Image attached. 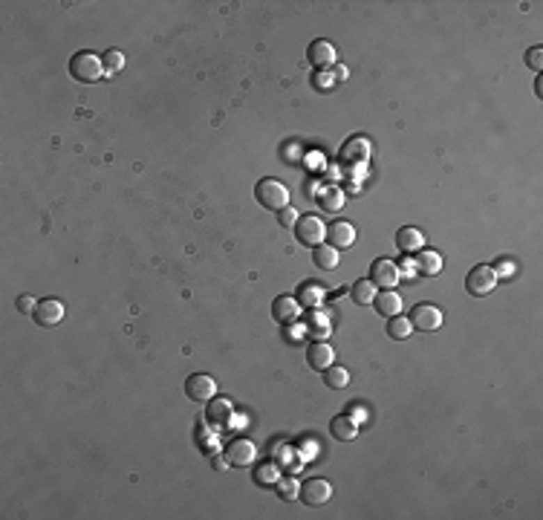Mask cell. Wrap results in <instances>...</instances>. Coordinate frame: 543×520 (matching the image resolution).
I'll list each match as a JSON object with an SVG mask.
<instances>
[{
    "label": "cell",
    "instance_id": "6da1fadb",
    "mask_svg": "<svg viewBox=\"0 0 543 520\" xmlns=\"http://www.w3.org/2000/svg\"><path fill=\"white\" fill-rule=\"evenodd\" d=\"M255 197H258V203H260L263 208H269V211H283V208L289 205V188H286L283 182H278V180L266 177V180H260V182L255 185Z\"/></svg>",
    "mask_w": 543,
    "mask_h": 520
},
{
    "label": "cell",
    "instance_id": "7a4b0ae2",
    "mask_svg": "<svg viewBox=\"0 0 543 520\" xmlns=\"http://www.w3.org/2000/svg\"><path fill=\"white\" fill-rule=\"evenodd\" d=\"M70 75L75 81H99L104 75V67H102V58L93 55V52H75L70 58Z\"/></svg>",
    "mask_w": 543,
    "mask_h": 520
},
{
    "label": "cell",
    "instance_id": "3957f363",
    "mask_svg": "<svg viewBox=\"0 0 543 520\" xmlns=\"http://www.w3.org/2000/svg\"><path fill=\"white\" fill-rule=\"evenodd\" d=\"M497 269L491 266H474L469 275H465V289H469V295L474 298H486L489 292H494V286H497Z\"/></svg>",
    "mask_w": 543,
    "mask_h": 520
},
{
    "label": "cell",
    "instance_id": "277c9868",
    "mask_svg": "<svg viewBox=\"0 0 543 520\" xmlns=\"http://www.w3.org/2000/svg\"><path fill=\"white\" fill-rule=\"evenodd\" d=\"M338 159H341L344 168H350V171L353 168H364L367 159H370V139H367V136H350L344 142Z\"/></svg>",
    "mask_w": 543,
    "mask_h": 520
},
{
    "label": "cell",
    "instance_id": "5b68a950",
    "mask_svg": "<svg viewBox=\"0 0 543 520\" xmlns=\"http://www.w3.org/2000/svg\"><path fill=\"white\" fill-rule=\"evenodd\" d=\"M295 237L304 243V246H321L326 243V226L321 223V217L315 214H301L298 223H295Z\"/></svg>",
    "mask_w": 543,
    "mask_h": 520
},
{
    "label": "cell",
    "instance_id": "8992f818",
    "mask_svg": "<svg viewBox=\"0 0 543 520\" xmlns=\"http://www.w3.org/2000/svg\"><path fill=\"white\" fill-rule=\"evenodd\" d=\"M407 321H411V326H414V330H419V333H434V330H439V326H442V313L436 310L434 304H416Z\"/></svg>",
    "mask_w": 543,
    "mask_h": 520
},
{
    "label": "cell",
    "instance_id": "52a82bcc",
    "mask_svg": "<svg viewBox=\"0 0 543 520\" xmlns=\"http://www.w3.org/2000/svg\"><path fill=\"white\" fill-rule=\"evenodd\" d=\"M399 266L391 260V258H379L370 263V283L373 286H381V289H396L399 283Z\"/></svg>",
    "mask_w": 543,
    "mask_h": 520
},
{
    "label": "cell",
    "instance_id": "ba28073f",
    "mask_svg": "<svg viewBox=\"0 0 543 520\" xmlns=\"http://www.w3.org/2000/svg\"><path fill=\"white\" fill-rule=\"evenodd\" d=\"M185 396L191 402H208L217 396V381L205 373H194L185 379Z\"/></svg>",
    "mask_w": 543,
    "mask_h": 520
},
{
    "label": "cell",
    "instance_id": "9c48e42d",
    "mask_svg": "<svg viewBox=\"0 0 543 520\" xmlns=\"http://www.w3.org/2000/svg\"><path fill=\"white\" fill-rule=\"evenodd\" d=\"M231 416H235V413H231V402L228 399H208L205 402V422H208V425L211 428H214V431H223V428H228L231 425Z\"/></svg>",
    "mask_w": 543,
    "mask_h": 520
},
{
    "label": "cell",
    "instance_id": "30bf717a",
    "mask_svg": "<svg viewBox=\"0 0 543 520\" xmlns=\"http://www.w3.org/2000/svg\"><path fill=\"white\" fill-rule=\"evenodd\" d=\"M329 494H333V486L326 483V480H318V477H313V480H306V483L301 486V503L304 506H324L326 500H329Z\"/></svg>",
    "mask_w": 543,
    "mask_h": 520
},
{
    "label": "cell",
    "instance_id": "8fae6325",
    "mask_svg": "<svg viewBox=\"0 0 543 520\" xmlns=\"http://www.w3.org/2000/svg\"><path fill=\"white\" fill-rule=\"evenodd\" d=\"M226 459H228V466H235V468H246L251 459H255V442L251 439H231L228 446H226Z\"/></svg>",
    "mask_w": 543,
    "mask_h": 520
},
{
    "label": "cell",
    "instance_id": "7c38bea8",
    "mask_svg": "<svg viewBox=\"0 0 543 520\" xmlns=\"http://www.w3.org/2000/svg\"><path fill=\"white\" fill-rule=\"evenodd\" d=\"M38 324L44 326V330H52V326H58L64 321V304L61 301H55V298H49V301H41L35 306V315H32Z\"/></svg>",
    "mask_w": 543,
    "mask_h": 520
},
{
    "label": "cell",
    "instance_id": "4fadbf2b",
    "mask_svg": "<svg viewBox=\"0 0 543 520\" xmlns=\"http://www.w3.org/2000/svg\"><path fill=\"white\" fill-rule=\"evenodd\" d=\"M326 237H329V246L350 249L356 243V228H353V223H347V220H336V223L326 226Z\"/></svg>",
    "mask_w": 543,
    "mask_h": 520
},
{
    "label": "cell",
    "instance_id": "5bb4252c",
    "mask_svg": "<svg viewBox=\"0 0 543 520\" xmlns=\"http://www.w3.org/2000/svg\"><path fill=\"white\" fill-rule=\"evenodd\" d=\"M333 359H336V353H333V347H329L326 341H313L306 347V364L313 370H326L329 364H333Z\"/></svg>",
    "mask_w": 543,
    "mask_h": 520
},
{
    "label": "cell",
    "instance_id": "9a60e30c",
    "mask_svg": "<svg viewBox=\"0 0 543 520\" xmlns=\"http://www.w3.org/2000/svg\"><path fill=\"white\" fill-rule=\"evenodd\" d=\"M298 315H301V304L292 295H281V298H275V304H272V318H275L278 324H292Z\"/></svg>",
    "mask_w": 543,
    "mask_h": 520
},
{
    "label": "cell",
    "instance_id": "2e32d148",
    "mask_svg": "<svg viewBox=\"0 0 543 520\" xmlns=\"http://www.w3.org/2000/svg\"><path fill=\"white\" fill-rule=\"evenodd\" d=\"M373 304H376V313L384 315V318H393V315L402 313V298H399L396 289H384V292H376Z\"/></svg>",
    "mask_w": 543,
    "mask_h": 520
},
{
    "label": "cell",
    "instance_id": "e0dca14e",
    "mask_svg": "<svg viewBox=\"0 0 543 520\" xmlns=\"http://www.w3.org/2000/svg\"><path fill=\"white\" fill-rule=\"evenodd\" d=\"M318 208L324 211V214H338V211L344 208V191L336 188V185H326L318 191Z\"/></svg>",
    "mask_w": 543,
    "mask_h": 520
},
{
    "label": "cell",
    "instance_id": "ac0fdd59",
    "mask_svg": "<svg viewBox=\"0 0 543 520\" xmlns=\"http://www.w3.org/2000/svg\"><path fill=\"white\" fill-rule=\"evenodd\" d=\"M309 64L318 67V70L336 64V47L329 41H313L309 44Z\"/></svg>",
    "mask_w": 543,
    "mask_h": 520
},
{
    "label": "cell",
    "instance_id": "d6986e66",
    "mask_svg": "<svg viewBox=\"0 0 543 520\" xmlns=\"http://www.w3.org/2000/svg\"><path fill=\"white\" fill-rule=\"evenodd\" d=\"M329 431H333V436L341 439V442H353L359 436V422L353 416H336L333 422H329Z\"/></svg>",
    "mask_w": 543,
    "mask_h": 520
},
{
    "label": "cell",
    "instance_id": "ffe728a7",
    "mask_svg": "<svg viewBox=\"0 0 543 520\" xmlns=\"http://www.w3.org/2000/svg\"><path fill=\"white\" fill-rule=\"evenodd\" d=\"M422 243H425V237H422V231L419 228H411V226H404L399 235H396V246L402 249L404 255H411V252H419L422 249Z\"/></svg>",
    "mask_w": 543,
    "mask_h": 520
},
{
    "label": "cell",
    "instance_id": "44dd1931",
    "mask_svg": "<svg viewBox=\"0 0 543 520\" xmlns=\"http://www.w3.org/2000/svg\"><path fill=\"white\" fill-rule=\"evenodd\" d=\"M313 263H315L318 269H326V272H333V269L338 266V249H336V246H329V243H321V246H315Z\"/></svg>",
    "mask_w": 543,
    "mask_h": 520
},
{
    "label": "cell",
    "instance_id": "7402d4cb",
    "mask_svg": "<svg viewBox=\"0 0 543 520\" xmlns=\"http://www.w3.org/2000/svg\"><path fill=\"white\" fill-rule=\"evenodd\" d=\"M414 269L419 275H439L442 272V258L436 255V252H422L416 260H414Z\"/></svg>",
    "mask_w": 543,
    "mask_h": 520
},
{
    "label": "cell",
    "instance_id": "603a6c76",
    "mask_svg": "<svg viewBox=\"0 0 543 520\" xmlns=\"http://www.w3.org/2000/svg\"><path fill=\"white\" fill-rule=\"evenodd\" d=\"M324 384L329 391H341L350 384V373H347L344 368H336V364H329V368L324 370Z\"/></svg>",
    "mask_w": 543,
    "mask_h": 520
},
{
    "label": "cell",
    "instance_id": "cb8c5ba5",
    "mask_svg": "<svg viewBox=\"0 0 543 520\" xmlns=\"http://www.w3.org/2000/svg\"><path fill=\"white\" fill-rule=\"evenodd\" d=\"M275 491H278V497L283 500V503H295V500L301 497V486L295 483V477H281L275 483Z\"/></svg>",
    "mask_w": 543,
    "mask_h": 520
},
{
    "label": "cell",
    "instance_id": "d4e9b609",
    "mask_svg": "<svg viewBox=\"0 0 543 520\" xmlns=\"http://www.w3.org/2000/svg\"><path fill=\"white\" fill-rule=\"evenodd\" d=\"M350 295H353V301H356L359 306H367V304H373V298H376V286L370 283V278H367V281H359V283H353Z\"/></svg>",
    "mask_w": 543,
    "mask_h": 520
},
{
    "label": "cell",
    "instance_id": "484cf974",
    "mask_svg": "<svg viewBox=\"0 0 543 520\" xmlns=\"http://www.w3.org/2000/svg\"><path fill=\"white\" fill-rule=\"evenodd\" d=\"M321 298H324V292H321L318 283H304V286L298 289V295H295V301H298L301 306H318Z\"/></svg>",
    "mask_w": 543,
    "mask_h": 520
},
{
    "label": "cell",
    "instance_id": "4316f807",
    "mask_svg": "<svg viewBox=\"0 0 543 520\" xmlns=\"http://www.w3.org/2000/svg\"><path fill=\"white\" fill-rule=\"evenodd\" d=\"M278 480H281V471H278L275 462H263V466L255 468V483L258 486H275Z\"/></svg>",
    "mask_w": 543,
    "mask_h": 520
},
{
    "label": "cell",
    "instance_id": "83f0119b",
    "mask_svg": "<svg viewBox=\"0 0 543 520\" xmlns=\"http://www.w3.org/2000/svg\"><path fill=\"white\" fill-rule=\"evenodd\" d=\"M387 336H391V338H396V341L407 338V336H411V321H407V318H402V315L387 318Z\"/></svg>",
    "mask_w": 543,
    "mask_h": 520
},
{
    "label": "cell",
    "instance_id": "f1b7e54d",
    "mask_svg": "<svg viewBox=\"0 0 543 520\" xmlns=\"http://www.w3.org/2000/svg\"><path fill=\"white\" fill-rule=\"evenodd\" d=\"M102 67H104V75L122 72V67H125V55H122L119 49H110V52L102 58Z\"/></svg>",
    "mask_w": 543,
    "mask_h": 520
},
{
    "label": "cell",
    "instance_id": "f546056e",
    "mask_svg": "<svg viewBox=\"0 0 543 520\" xmlns=\"http://www.w3.org/2000/svg\"><path fill=\"white\" fill-rule=\"evenodd\" d=\"M309 336H313L315 341H324V338L329 336V324H326L324 315H321V318H318V315L313 318V324H309Z\"/></svg>",
    "mask_w": 543,
    "mask_h": 520
},
{
    "label": "cell",
    "instance_id": "4dcf8cb0",
    "mask_svg": "<svg viewBox=\"0 0 543 520\" xmlns=\"http://www.w3.org/2000/svg\"><path fill=\"white\" fill-rule=\"evenodd\" d=\"M298 217H301V214H298V211H295L292 205H286V208L281 211V214H278V223H281L283 228H295V223H298Z\"/></svg>",
    "mask_w": 543,
    "mask_h": 520
},
{
    "label": "cell",
    "instance_id": "1f68e13d",
    "mask_svg": "<svg viewBox=\"0 0 543 520\" xmlns=\"http://www.w3.org/2000/svg\"><path fill=\"white\" fill-rule=\"evenodd\" d=\"M526 64H529V70L540 72V67H543V49H540V47H532V49L526 52Z\"/></svg>",
    "mask_w": 543,
    "mask_h": 520
},
{
    "label": "cell",
    "instance_id": "d6a6232c",
    "mask_svg": "<svg viewBox=\"0 0 543 520\" xmlns=\"http://www.w3.org/2000/svg\"><path fill=\"white\" fill-rule=\"evenodd\" d=\"M35 306H38V301L32 295H21V298H17V310H21L24 315H35Z\"/></svg>",
    "mask_w": 543,
    "mask_h": 520
},
{
    "label": "cell",
    "instance_id": "836d02e7",
    "mask_svg": "<svg viewBox=\"0 0 543 520\" xmlns=\"http://www.w3.org/2000/svg\"><path fill=\"white\" fill-rule=\"evenodd\" d=\"M399 275H407V278H414V275H416V269H414V260H404V263L399 266Z\"/></svg>",
    "mask_w": 543,
    "mask_h": 520
},
{
    "label": "cell",
    "instance_id": "e575fe53",
    "mask_svg": "<svg viewBox=\"0 0 543 520\" xmlns=\"http://www.w3.org/2000/svg\"><path fill=\"white\" fill-rule=\"evenodd\" d=\"M333 79H336V81H347V79H350V72H347V67H344V64H338V67H336V72H333Z\"/></svg>",
    "mask_w": 543,
    "mask_h": 520
},
{
    "label": "cell",
    "instance_id": "d590c367",
    "mask_svg": "<svg viewBox=\"0 0 543 520\" xmlns=\"http://www.w3.org/2000/svg\"><path fill=\"white\" fill-rule=\"evenodd\" d=\"M333 81H336V79H329V72H321V79L315 75V87H318V84H321V87H329Z\"/></svg>",
    "mask_w": 543,
    "mask_h": 520
},
{
    "label": "cell",
    "instance_id": "8d00e7d4",
    "mask_svg": "<svg viewBox=\"0 0 543 520\" xmlns=\"http://www.w3.org/2000/svg\"><path fill=\"white\" fill-rule=\"evenodd\" d=\"M211 462H214V468H217V471H226V468H228V459H223V457H214Z\"/></svg>",
    "mask_w": 543,
    "mask_h": 520
}]
</instances>
